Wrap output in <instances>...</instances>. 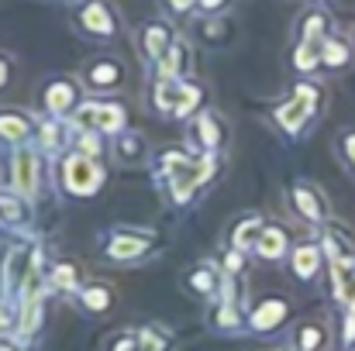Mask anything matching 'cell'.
Returning a JSON list of instances; mask_svg holds the SVG:
<instances>
[{"mask_svg": "<svg viewBox=\"0 0 355 351\" xmlns=\"http://www.w3.org/2000/svg\"><path fill=\"white\" fill-rule=\"evenodd\" d=\"M66 104H69V87H66V83H59V87L49 93V107H52V111H62Z\"/></svg>", "mask_w": 355, "mask_h": 351, "instance_id": "16", "label": "cell"}, {"mask_svg": "<svg viewBox=\"0 0 355 351\" xmlns=\"http://www.w3.org/2000/svg\"><path fill=\"white\" fill-rule=\"evenodd\" d=\"M345 341H355V317H349V324H345Z\"/></svg>", "mask_w": 355, "mask_h": 351, "instance_id": "22", "label": "cell"}, {"mask_svg": "<svg viewBox=\"0 0 355 351\" xmlns=\"http://www.w3.org/2000/svg\"><path fill=\"white\" fill-rule=\"evenodd\" d=\"M197 104V90H183V87H162L159 90V107L173 111V114H187Z\"/></svg>", "mask_w": 355, "mask_h": 351, "instance_id": "3", "label": "cell"}, {"mask_svg": "<svg viewBox=\"0 0 355 351\" xmlns=\"http://www.w3.org/2000/svg\"><path fill=\"white\" fill-rule=\"evenodd\" d=\"M193 3H197V0H169V7H173V10H190Z\"/></svg>", "mask_w": 355, "mask_h": 351, "instance_id": "21", "label": "cell"}, {"mask_svg": "<svg viewBox=\"0 0 355 351\" xmlns=\"http://www.w3.org/2000/svg\"><path fill=\"white\" fill-rule=\"evenodd\" d=\"M97 179H101V172H97V165L87 162V159H73V162L66 165V183H69L73 193H87V190H94Z\"/></svg>", "mask_w": 355, "mask_h": 351, "instance_id": "1", "label": "cell"}, {"mask_svg": "<svg viewBox=\"0 0 355 351\" xmlns=\"http://www.w3.org/2000/svg\"><path fill=\"white\" fill-rule=\"evenodd\" d=\"M145 244L138 241V237H118L114 244H111V255H118V258H131V255H138Z\"/></svg>", "mask_w": 355, "mask_h": 351, "instance_id": "12", "label": "cell"}, {"mask_svg": "<svg viewBox=\"0 0 355 351\" xmlns=\"http://www.w3.org/2000/svg\"><path fill=\"white\" fill-rule=\"evenodd\" d=\"M55 279H59L62 286H69V282H73V269H69V265H66V269H59V272H55Z\"/></svg>", "mask_w": 355, "mask_h": 351, "instance_id": "20", "label": "cell"}, {"mask_svg": "<svg viewBox=\"0 0 355 351\" xmlns=\"http://www.w3.org/2000/svg\"><path fill=\"white\" fill-rule=\"evenodd\" d=\"M80 21H83V28L87 31H94V35H114V17H111V10H107V3H87L83 7V14H80Z\"/></svg>", "mask_w": 355, "mask_h": 351, "instance_id": "2", "label": "cell"}, {"mask_svg": "<svg viewBox=\"0 0 355 351\" xmlns=\"http://www.w3.org/2000/svg\"><path fill=\"white\" fill-rule=\"evenodd\" d=\"M83 300H87L94 310H104V307H107V300H111V293H107V289H87V293H83Z\"/></svg>", "mask_w": 355, "mask_h": 351, "instance_id": "17", "label": "cell"}, {"mask_svg": "<svg viewBox=\"0 0 355 351\" xmlns=\"http://www.w3.org/2000/svg\"><path fill=\"white\" fill-rule=\"evenodd\" d=\"M311 107H314V90H297V97H293V104H286L283 111H279V120L286 124V127H297L304 117L311 114Z\"/></svg>", "mask_w": 355, "mask_h": 351, "instance_id": "4", "label": "cell"}, {"mask_svg": "<svg viewBox=\"0 0 355 351\" xmlns=\"http://www.w3.org/2000/svg\"><path fill=\"white\" fill-rule=\"evenodd\" d=\"M318 269V248H297V272L307 279Z\"/></svg>", "mask_w": 355, "mask_h": 351, "instance_id": "10", "label": "cell"}, {"mask_svg": "<svg viewBox=\"0 0 355 351\" xmlns=\"http://www.w3.org/2000/svg\"><path fill=\"white\" fill-rule=\"evenodd\" d=\"M200 7H207V10H214V7H221V0H200Z\"/></svg>", "mask_w": 355, "mask_h": 351, "instance_id": "24", "label": "cell"}, {"mask_svg": "<svg viewBox=\"0 0 355 351\" xmlns=\"http://www.w3.org/2000/svg\"><path fill=\"white\" fill-rule=\"evenodd\" d=\"M31 183H35V159H31L28 152H21V155H17V190L28 193Z\"/></svg>", "mask_w": 355, "mask_h": 351, "instance_id": "7", "label": "cell"}, {"mask_svg": "<svg viewBox=\"0 0 355 351\" xmlns=\"http://www.w3.org/2000/svg\"><path fill=\"white\" fill-rule=\"evenodd\" d=\"M24 131H28V124L24 120H14V117H0V134H7V138H24Z\"/></svg>", "mask_w": 355, "mask_h": 351, "instance_id": "13", "label": "cell"}, {"mask_svg": "<svg viewBox=\"0 0 355 351\" xmlns=\"http://www.w3.org/2000/svg\"><path fill=\"white\" fill-rule=\"evenodd\" d=\"M97 124L107 127V131H114V127L121 124V111L118 107H101V111H97Z\"/></svg>", "mask_w": 355, "mask_h": 351, "instance_id": "15", "label": "cell"}, {"mask_svg": "<svg viewBox=\"0 0 355 351\" xmlns=\"http://www.w3.org/2000/svg\"><path fill=\"white\" fill-rule=\"evenodd\" d=\"M283 314H286V307H283L279 300H269V303H262V310H255V314H252V324H255L259 331H269L272 324H279V321H283Z\"/></svg>", "mask_w": 355, "mask_h": 351, "instance_id": "5", "label": "cell"}, {"mask_svg": "<svg viewBox=\"0 0 355 351\" xmlns=\"http://www.w3.org/2000/svg\"><path fill=\"white\" fill-rule=\"evenodd\" d=\"M162 48H169V28L148 24V31H145V52L148 55H162Z\"/></svg>", "mask_w": 355, "mask_h": 351, "instance_id": "6", "label": "cell"}, {"mask_svg": "<svg viewBox=\"0 0 355 351\" xmlns=\"http://www.w3.org/2000/svg\"><path fill=\"white\" fill-rule=\"evenodd\" d=\"M324 62L328 66H342L345 62V45L342 42H328L324 45Z\"/></svg>", "mask_w": 355, "mask_h": 351, "instance_id": "14", "label": "cell"}, {"mask_svg": "<svg viewBox=\"0 0 355 351\" xmlns=\"http://www.w3.org/2000/svg\"><path fill=\"white\" fill-rule=\"evenodd\" d=\"M300 345L307 351H314L321 345V331H318V327H304V331H300Z\"/></svg>", "mask_w": 355, "mask_h": 351, "instance_id": "18", "label": "cell"}, {"mask_svg": "<svg viewBox=\"0 0 355 351\" xmlns=\"http://www.w3.org/2000/svg\"><path fill=\"white\" fill-rule=\"evenodd\" d=\"M3 324H7V310H0V327H3Z\"/></svg>", "mask_w": 355, "mask_h": 351, "instance_id": "26", "label": "cell"}, {"mask_svg": "<svg viewBox=\"0 0 355 351\" xmlns=\"http://www.w3.org/2000/svg\"><path fill=\"white\" fill-rule=\"evenodd\" d=\"M3 80H7V66H3V59H0V87H3Z\"/></svg>", "mask_w": 355, "mask_h": 351, "instance_id": "25", "label": "cell"}, {"mask_svg": "<svg viewBox=\"0 0 355 351\" xmlns=\"http://www.w3.org/2000/svg\"><path fill=\"white\" fill-rule=\"evenodd\" d=\"M283 244H286V237H283V231L269 228V231L262 234V244H259V251H262L266 258H276V255L283 251Z\"/></svg>", "mask_w": 355, "mask_h": 351, "instance_id": "8", "label": "cell"}, {"mask_svg": "<svg viewBox=\"0 0 355 351\" xmlns=\"http://www.w3.org/2000/svg\"><path fill=\"white\" fill-rule=\"evenodd\" d=\"M297 207H300V214H307L311 221L321 217V207H318V200H314L311 190H297Z\"/></svg>", "mask_w": 355, "mask_h": 351, "instance_id": "11", "label": "cell"}, {"mask_svg": "<svg viewBox=\"0 0 355 351\" xmlns=\"http://www.w3.org/2000/svg\"><path fill=\"white\" fill-rule=\"evenodd\" d=\"M345 148H349V155H352V162H355V134H349V138H345Z\"/></svg>", "mask_w": 355, "mask_h": 351, "instance_id": "23", "label": "cell"}, {"mask_svg": "<svg viewBox=\"0 0 355 351\" xmlns=\"http://www.w3.org/2000/svg\"><path fill=\"white\" fill-rule=\"evenodd\" d=\"M200 131H204V141H207V145H218V127H214V117H200Z\"/></svg>", "mask_w": 355, "mask_h": 351, "instance_id": "19", "label": "cell"}, {"mask_svg": "<svg viewBox=\"0 0 355 351\" xmlns=\"http://www.w3.org/2000/svg\"><path fill=\"white\" fill-rule=\"evenodd\" d=\"M114 80H118V66L114 62H101V66L90 69V83L94 87H111Z\"/></svg>", "mask_w": 355, "mask_h": 351, "instance_id": "9", "label": "cell"}]
</instances>
